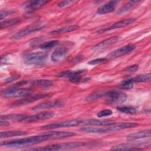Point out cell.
Segmentation results:
<instances>
[{"label": "cell", "instance_id": "cell-27", "mask_svg": "<svg viewBox=\"0 0 151 151\" xmlns=\"http://www.w3.org/2000/svg\"><path fill=\"white\" fill-rule=\"evenodd\" d=\"M21 21L22 20L20 18H13L11 19L5 20L4 21L1 22L0 27H1V28L2 29L4 28H6L8 27H11V26L19 24Z\"/></svg>", "mask_w": 151, "mask_h": 151}, {"label": "cell", "instance_id": "cell-24", "mask_svg": "<svg viewBox=\"0 0 151 151\" xmlns=\"http://www.w3.org/2000/svg\"><path fill=\"white\" fill-rule=\"evenodd\" d=\"M30 84L32 86L40 87H47L52 84V81L48 79H38L31 81Z\"/></svg>", "mask_w": 151, "mask_h": 151}, {"label": "cell", "instance_id": "cell-31", "mask_svg": "<svg viewBox=\"0 0 151 151\" xmlns=\"http://www.w3.org/2000/svg\"><path fill=\"white\" fill-rule=\"evenodd\" d=\"M104 94H105V92H104V91L96 92V93H94L93 94H90L87 97H86L85 101H87V102H91L94 100H97V99L102 97L103 96H104Z\"/></svg>", "mask_w": 151, "mask_h": 151}, {"label": "cell", "instance_id": "cell-22", "mask_svg": "<svg viewBox=\"0 0 151 151\" xmlns=\"http://www.w3.org/2000/svg\"><path fill=\"white\" fill-rule=\"evenodd\" d=\"M78 28H80V27L78 26V25H69V26L64 27H61V28L55 29L51 31L50 32V34L57 35V34L66 33V32H71V31L77 30Z\"/></svg>", "mask_w": 151, "mask_h": 151}, {"label": "cell", "instance_id": "cell-1", "mask_svg": "<svg viewBox=\"0 0 151 151\" xmlns=\"http://www.w3.org/2000/svg\"><path fill=\"white\" fill-rule=\"evenodd\" d=\"M76 135V133L72 132H51L10 141H2L1 142V146L10 148L24 147L35 145L46 140L73 137Z\"/></svg>", "mask_w": 151, "mask_h": 151}, {"label": "cell", "instance_id": "cell-34", "mask_svg": "<svg viewBox=\"0 0 151 151\" xmlns=\"http://www.w3.org/2000/svg\"><path fill=\"white\" fill-rule=\"evenodd\" d=\"M107 60L106 58H96L93 60L90 61L88 64L91 65H97L99 64H101L104 63L105 61H106Z\"/></svg>", "mask_w": 151, "mask_h": 151}, {"label": "cell", "instance_id": "cell-19", "mask_svg": "<svg viewBox=\"0 0 151 151\" xmlns=\"http://www.w3.org/2000/svg\"><path fill=\"white\" fill-rule=\"evenodd\" d=\"M150 134H151V131H150V129H146V130L131 133L127 136V138L128 140H134L143 139L145 137H149L150 136Z\"/></svg>", "mask_w": 151, "mask_h": 151}, {"label": "cell", "instance_id": "cell-40", "mask_svg": "<svg viewBox=\"0 0 151 151\" xmlns=\"http://www.w3.org/2000/svg\"><path fill=\"white\" fill-rule=\"evenodd\" d=\"M19 77H20V76H17V77H16V76H12V77H8V78H6V79L5 80V81H7V82L12 81H13V80H15V79L19 78Z\"/></svg>", "mask_w": 151, "mask_h": 151}, {"label": "cell", "instance_id": "cell-30", "mask_svg": "<svg viewBox=\"0 0 151 151\" xmlns=\"http://www.w3.org/2000/svg\"><path fill=\"white\" fill-rule=\"evenodd\" d=\"M58 40H52L44 42L40 45L39 48L42 50H49L57 45L58 44Z\"/></svg>", "mask_w": 151, "mask_h": 151}, {"label": "cell", "instance_id": "cell-3", "mask_svg": "<svg viewBox=\"0 0 151 151\" xmlns=\"http://www.w3.org/2000/svg\"><path fill=\"white\" fill-rule=\"evenodd\" d=\"M47 25V23L42 22H39L37 24H34L28 26L27 27L25 28L24 29L21 30L20 31L17 32L16 34H14L11 37L10 39L12 40H21L26 36L34 33L35 32L38 31L44 28Z\"/></svg>", "mask_w": 151, "mask_h": 151}, {"label": "cell", "instance_id": "cell-37", "mask_svg": "<svg viewBox=\"0 0 151 151\" xmlns=\"http://www.w3.org/2000/svg\"><path fill=\"white\" fill-rule=\"evenodd\" d=\"M73 2V1H60L57 4V6L60 8H63L66 6H68L70 4H71Z\"/></svg>", "mask_w": 151, "mask_h": 151}, {"label": "cell", "instance_id": "cell-39", "mask_svg": "<svg viewBox=\"0 0 151 151\" xmlns=\"http://www.w3.org/2000/svg\"><path fill=\"white\" fill-rule=\"evenodd\" d=\"M0 125L1 126H8L9 125V122L7 120L1 119Z\"/></svg>", "mask_w": 151, "mask_h": 151}, {"label": "cell", "instance_id": "cell-4", "mask_svg": "<svg viewBox=\"0 0 151 151\" xmlns=\"http://www.w3.org/2000/svg\"><path fill=\"white\" fill-rule=\"evenodd\" d=\"M32 90L28 88H12L5 89L2 91V96L5 98L26 97L31 95Z\"/></svg>", "mask_w": 151, "mask_h": 151}, {"label": "cell", "instance_id": "cell-29", "mask_svg": "<svg viewBox=\"0 0 151 151\" xmlns=\"http://www.w3.org/2000/svg\"><path fill=\"white\" fill-rule=\"evenodd\" d=\"M117 110L121 113L128 114H135L136 113V109L134 107L130 106L117 107Z\"/></svg>", "mask_w": 151, "mask_h": 151}, {"label": "cell", "instance_id": "cell-16", "mask_svg": "<svg viewBox=\"0 0 151 151\" xmlns=\"http://www.w3.org/2000/svg\"><path fill=\"white\" fill-rule=\"evenodd\" d=\"M115 122L110 120H100L90 119L82 120L81 124L90 125V126H109L114 124Z\"/></svg>", "mask_w": 151, "mask_h": 151}, {"label": "cell", "instance_id": "cell-26", "mask_svg": "<svg viewBox=\"0 0 151 151\" xmlns=\"http://www.w3.org/2000/svg\"><path fill=\"white\" fill-rule=\"evenodd\" d=\"M150 74H140L134 77L129 78V80L133 83H143L147 82L150 80Z\"/></svg>", "mask_w": 151, "mask_h": 151}, {"label": "cell", "instance_id": "cell-7", "mask_svg": "<svg viewBox=\"0 0 151 151\" xmlns=\"http://www.w3.org/2000/svg\"><path fill=\"white\" fill-rule=\"evenodd\" d=\"M51 94L50 93H41V94H37L34 95H29L26 96L25 97L16 100L11 103L12 106H20L22 105H25L27 104H29L31 103L35 102L38 100L48 97L51 96Z\"/></svg>", "mask_w": 151, "mask_h": 151}, {"label": "cell", "instance_id": "cell-23", "mask_svg": "<svg viewBox=\"0 0 151 151\" xmlns=\"http://www.w3.org/2000/svg\"><path fill=\"white\" fill-rule=\"evenodd\" d=\"M48 3L47 1L44 0H36V1H32L29 2L26 5L25 8L27 9H29L31 11H34L39 9L45 4Z\"/></svg>", "mask_w": 151, "mask_h": 151}, {"label": "cell", "instance_id": "cell-33", "mask_svg": "<svg viewBox=\"0 0 151 151\" xmlns=\"http://www.w3.org/2000/svg\"><path fill=\"white\" fill-rule=\"evenodd\" d=\"M112 114H113V111L111 110H110V109H104V110H102L100 111H99L97 113V116L98 117L100 118V117H103L110 116Z\"/></svg>", "mask_w": 151, "mask_h": 151}, {"label": "cell", "instance_id": "cell-9", "mask_svg": "<svg viewBox=\"0 0 151 151\" xmlns=\"http://www.w3.org/2000/svg\"><path fill=\"white\" fill-rule=\"evenodd\" d=\"M104 96L107 97L109 101L111 103H123L126 101L127 95L122 91L117 90H109L105 92Z\"/></svg>", "mask_w": 151, "mask_h": 151}, {"label": "cell", "instance_id": "cell-2", "mask_svg": "<svg viewBox=\"0 0 151 151\" xmlns=\"http://www.w3.org/2000/svg\"><path fill=\"white\" fill-rule=\"evenodd\" d=\"M48 56V54L45 52H32L24 56V62L27 65L42 67L46 64Z\"/></svg>", "mask_w": 151, "mask_h": 151}, {"label": "cell", "instance_id": "cell-21", "mask_svg": "<svg viewBox=\"0 0 151 151\" xmlns=\"http://www.w3.org/2000/svg\"><path fill=\"white\" fill-rule=\"evenodd\" d=\"M80 131L87 133H108L107 127H83L79 129Z\"/></svg>", "mask_w": 151, "mask_h": 151}, {"label": "cell", "instance_id": "cell-36", "mask_svg": "<svg viewBox=\"0 0 151 151\" xmlns=\"http://www.w3.org/2000/svg\"><path fill=\"white\" fill-rule=\"evenodd\" d=\"M138 68H139V66L136 64L130 65L125 69V71H126L128 73L132 74V73H133L136 72Z\"/></svg>", "mask_w": 151, "mask_h": 151}, {"label": "cell", "instance_id": "cell-6", "mask_svg": "<svg viewBox=\"0 0 151 151\" xmlns=\"http://www.w3.org/2000/svg\"><path fill=\"white\" fill-rule=\"evenodd\" d=\"M136 48V45L133 44H129L124 46L121 47L114 50L113 51L111 52L110 54H109L107 55L106 58L107 60L115 59L116 58L120 57L122 55H124L126 54H127L133 52Z\"/></svg>", "mask_w": 151, "mask_h": 151}, {"label": "cell", "instance_id": "cell-28", "mask_svg": "<svg viewBox=\"0 0 151 151\" xmlns=\"http://www.w3.org/2000/svg\"><path fill=\"white\" fill-rule=\"evenodd\" d=\"M140 1H129L127 4H125L124 5H123V6H122L119 11H117V13L118 14H122L123 13H124L126 12H127V11L130 10V9L133 7L134 5H135L136 4H137L139 2H140Z\"/></svg>", "mask_w": 151, "mask_h": 151}, {"label": "cell", "instance_id": "cell-15", "mask_svg": "<svg viewBox=\"0 0 151 151\" xmlns=\"http://www.w3.org/2000/svg\"><path fill=\"white\" fill-rule=\"evenodd\" d=\"M119 40V37L117 36H114L107 38L98 44L95 45L92 48V50L93 51H101L103 50L105 48H107V47H109L111 45L116 43Z\"/></svg>", "mask_w": 151, "mask_h": 151}, {"label": "cell", "instance_id": "cell-13", "mask_svg": "<svg viewBox=\"0 0 151 151\" xmlns=\"http://www.w3.org/2000/svg\"><path fill=\"white\" fill-rule=\"evenodd\" d=\"M139 126V124L136 122H124V123H120L118 124H113L111 125H109L107 127L108 132H115L117 130H124L129 128L135 127Z\"/></svg>", "mask_w": 151, "mask_h": 151}, {"label": "cell", "instance_id": "cell-18", "mask_svg": "<svg viewBox=\"0 0 151 151\" xmlns=\"http://www.w3.org/2000/svg\"><path fill=\"white\" fill-rule=\"evenodd\" d=\"M117 2L118 1H111L104 4L98 8L96 12L97 14L100 15H103L113 12L116 8Z\"/></svg>", "mask_w": 151, "mask_h": 151}, {"label": "cell", "instance_id": "cell-5", "mask_svg": "<svg viewBox=\"0 0 151 151\" xmlns=\"http://www.w3.org/2000/svg\"><path fill=\"white\" fill-rule=\"evenodd\" d=\"M82 120L79 119H73V120H67L60 122H55L51 124H46L43 126H41V129L42 130H50L54 129L60 127H73L77 126L81 124Z\"/></svg>", "mask_w": 151, "mask_h": 151}, {"label": "cell", "instance_id": "cell-17", "mask_svg": "<svg viewBox=\"0 0 151 151\" xmlns=\"http://www.w3.org/2000/svg\"><path fill=\"white\" fill-rule=\"evenodd\" d=\"M63 103L59 100H54V101H48L42 103H40L32 108V110L37 111L39 110H42L48 108L52 107H61L63 105Z\"/></svg>", "mask_w": 151, "mask_h": 151}, {"label": "cell", "instance_id": "cell-11", "mask_svg": "<svg viewBox=\"0 0 151 151\" xmlns=\"http://www.w3.org/2000/svg\"><path fill=\"white\" fill-rule=\"evenodd\" d=\"M135 21H136V18H126V19H123V20H120L119 21L114 22V24H113L112 25H111L109 27L99 29V30H97V32L99 33V34H101V33H103L104 32L111 31V30H113V29H116V28L124 27L134 22Z\"/></svg>", "mask_w": 151, "mask_h": 151}, {"label": "cell", "instance_id": "cell-10", "mask_svg": "<svg viewBox=\"0 0 151 151\" xmlns=\"http://www.w3.org/2000/svg\"><path fill=\"white\" fill-rule=\"evenodd\" d=\"M54 116V111H42V112H40L39 113L34 114V115H31V116L27 115V117L22 121V122L25 123L35 122L51 118Z\"/></svg>", "mask_w": 151, "mask_h": 151}, {"label": "cell", "instance_id": "cell-12", "mask_svg": "<svg viewBox=\"0 0 151 151\" xmlns=\"http://www.w3.org/2000/svg\"><path fill=\"white\" fill-rule=\"evenodd\" d=\"M69 49L66 47H60L57 48L51 54V59L53 62L63 61L68 54Z\"/></svg>", "mask_w": 151, "mask_h": 151}, {"label": "cell", "instance_id": "cell-14", "mask_svg": "<svg viewBox=\"0 0 151 151\" xmlns=\"http://www.w3.org/2000/svg\"><path fill=\"white\" fill-rule=\"evenodd\" d=\"M142 144L137 143H121L113 146L110 150H142Z\"/></svg>", "mask_w": 151, "mask_h": 151}, {"label": "cell", "instance_id": "cell-38", "mask_svg": "<svg viewBox=\"0 0 151 151\" xmlns=\"http://www.w3.org/2000/svg\"><path fill=\"white\" fill-rule=\"evenodd\" d=\"M83 58H84L83 55H78V56H76V57H74V58H73V60L71 61V63H72V64H77V63L81 62V61L83 60Z\"/></svg>", "mask_w": 151, "mask_h": 151}, {"label": "cell", "instance_id": "cell-25", "mask_svg": "<svg viewBox=\"0 0 151 151\" xmlns=\"http://www.w3.org/2000/svg\"><path fill=\"white\" fill-rule=\"evenodd\" d=\"M27 115L26 114H10L2 115L1 117V119H5L7 120H11L12 121L22 122V121L27 117Z\"/></svg>", "mask_w": 151, "mask_h": 151}, {"label": "cell", "instance_id": "cell-32", "mask_svg": "<svg viewBox=\"0 0 151 151\" xmlns=\"http://www.w3.org/2000/svg\"><path fill=\"white\" fill-rule=\"evenodd\" d=\"M133 84L132 82H131L129 79L123 81L121 84L119 85V87L122 89H126V90H129L133 88Z\"/></svg>", "mask_w": 151, "mask_h": 151}, {"label": "cell", "instance_id": "cell-20", "mask_svg": "<svg viewBox=\"0 0 151 151\" xmlns=\"http://www.w3.org/2000/svg\"><path fill=\"white\" fill-rule=\"evenodd\" d=\"M28 134V132L24 130H8V131H4L1 132L0 134L1 139L3 138H9L11 137L15 136H24Z\"/></svg>", "mask_w": 151, "mask_h": 151}, {"label": "cell", "instance_id": "cell-8", "mask_svg": "<svg viewBox=\"0 0 151 151\" xmlns=\"http://www.w3.org/2000/svg\"><path fill=\"white\" fill-rule=\"evenodd\" d=\"M85 70H78L76 71L65 70L58 73L56 76L58 77H67L70 82L73 83H78L82 79L81 74L85 73Z\"/></svg>", "mask_w": 151, "mask_h": 151}, {"label": "cell", "instance_id": "cell-35", "mask_svg": "<svg viewBox=\"0 0 151 151\" xmlns=\"http://www.w3.org/2000/svg\"><path fill=\"white\" fill-rule=\"evenodd\" d=\"M14 13V11L12 10H1L0 12V18L1 19H4V18L12 15Z\"/></svg>", "mask_w": 151, "mask_h": 151}]
</instances>
